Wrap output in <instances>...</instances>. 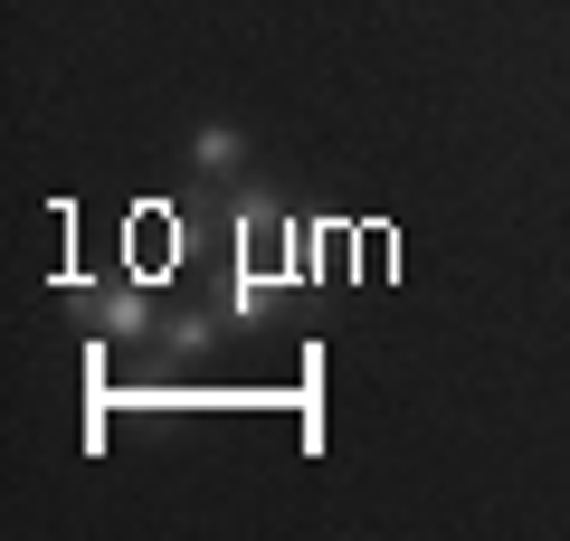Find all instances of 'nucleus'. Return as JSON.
Returning <instances> with one entry per match:
<instances>
[{
  "instance_id": "obj_2",
  "label": "nucleus",
  "mask_w": 570,
  "mask_h": 541,
  "mask_svg": "<svg viewBox=\"0 0 570 541\" xmlns=\"http://www.w3.org/2000/svg\"><path fill=\"white\" fill-rule=\"evenodd\" d=\"M190 161H200V171H238V161H247V142L228 134V124H209V134L190 142Z\"/></svg>"
},
{
  "instance_id": "obj_1",
  "label": "nucleus",
  "mask_w": 570,
  "mask_h": 541,
  "mask_svg": "<svg viewBox=\"0 0 570 541\" xmlns=\"http://www.w3.org/2000/svg\"><path fill=\"white\" fill-rule=\"evenodd\" d=\"M142 285H153V276L96 295V333H105V342H142V333H153V295H142Z\"/></svg>"
}]
</instances>
